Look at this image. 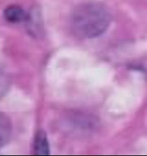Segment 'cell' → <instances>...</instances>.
Listing matches in <instances>:
<instances>
[{"mask_svg":"<svg viewBox=\"0 0 147 156\" xmlns=\"http://www.w3.org/2000/svg\"><path fill=\"white\" fill-rule=\"evenodd\" d=\"M111 22L109 11L99 3H85L77 6L70 14V30L76 37L93 39L105 33Z\"/></svg>","mask_w":147,"mask_h":156,"instance_id":"cell-1","label":"cell"},{"mask_svg":"<svg viewBox=\"0 0 147 156\" xmlns=\"http://www.w3.org/2000/svg\"><path fill=\"white\" fill-rule=\"evenodd\" d=\"M3 16L6 21L12 24H18L26 21L28 15L21 7L15 5H12L6 8L3 12Z\"/></svg>","mask_w":147,"mask_h":156,"instance_id":"cell-2","label":"cell"},{"mask_svg":"<svg viewBox=\"0 0 147 156\" xmlns=\"http://www.w3.org/2000/svg\"><path fill=\"white\" fill-rule=\"evenodd\" d=\"M33 154L36 155H49V142L44 131L38 130L36 133L33 141Z\"/></svg>","mask_w":147,"mask_h":156,"instance_id":"cell-3","label":"cell"},{"mask_svg":"<svg viewBox=\"0 0 147 156\" xmlns=\"http://www.w3.org/2000/svg\"><path fill=\"white\" fill-rule=\"evenodd\" d=\"M12 132V126L10 119L6 114L0 111V149L9 143Z\"/></svg>","mask_w":147,"mask_h":156,"instance_id":"cell-4","label":"cell"},{"mask_svg":"<svg viewBox=\"0 0 147 156\" xmlns=\"http://www.w3.org/2000/svg\"><path fill=\"white\" fill-rule=\"evenodd\" d=\"M11 81L7 73L0 68V99L6 95L10 88Z\"/></svg>","mask_w":147,"mask_h":156,"instance_id":"cell-5","label":"cell"}]
</instances>
